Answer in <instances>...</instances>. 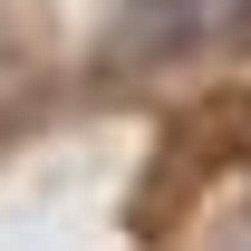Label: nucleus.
Segmentation results:
<instances>
[{"label":"nucleus","instance_id":"7ed1b4c3","mask_svg":"<svg viewBox=\"0 0 251 251\" xmlns=\"http://www.w3.org/2000/svg\"><path fill=\"white\" fill-rule=\"evenodd\" d=\"M242 251H251V242H242Z\"/></svg>","mask_w":251,"mask_h":251},{"label":"nucleus","instance_id":"f03ea898","mask_svg":"<svg viewBox=\"0 0 251 251\" xmlns=\"http://www.w3.org/2000/svg\"><path fill=\"white\" fill-rule=\"evenodd\" d=\"M222 29H232V49H251V0H222Z\"/></svg>","mask_w":251,"mask_h":251},{"label":"nucleus","instance_id":"f257e3e1","mask_svg":"<svg viewBox=\"0 0 251 251\" xmlns=\"http://www.w3.org/2000/svg\"><path fill=\"white\" fill-rule=\"evenodd\" d=\"M213 29V0H106V58L116 68H164L203 49Z\"/></svg>","mask_w":251,"mask_h":251}]
</instances>
